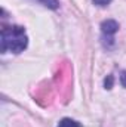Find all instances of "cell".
Segmentation results:
<instances>
[{"instance_id": "1", "label": "cell", "mask_w": 126, "mask_h": 127, "mask_svg": "<svg viewBox=\"0 0 126 127\" xmlns=\"http://www.w3.org/2000/svg\"><path fill=\"white\" fill-rule=\"evenodd\" d=\"M28 44L25 30L18 25H4L1 28V52L21 53Z\"/></svg>"}, {"instance_id": "2", "label": "cell", "mask_w": 126, "mask_h": 127, "mask_svg": "<svg viewBox=\"0 0 126 127\" xmlns=\"http://www.w3.org/2000/svg\"><path fill=\"white\" fill-rule=\"evenodd\" d=\"M101 31L104 35V40L108 41V46L107 47H111L113 43H114V34L119 31V24L113 19H108V21H104L101 24Z\"/></svg>"}, {"instance_id": "3", "label": "cell", "mask_w": 126, "mask_h": 127, "mask_svg": "<svg viewBox=\"0 0 126 127\" xmlns=\"http://www.w3.org/2000/svg\"><path fill=\"white\" fill-rule=\"evenodd\" d=\"M58 127H82L80 123H77L76 120H71V118H64L60 121Z\"/></svg>"}, {"instance_id": "4", "label": "cell", "mask_w": 126, "mask_h": 127, "mask_svg": "<svg viewBox=\"0 0 126 127\" xmlns=\"http://www.w3.org/2000/svg\"><path fill=\"white\" fill-rule=\"evenodd\" d=\"M39 3H42L43 6L49 7V9H58L60 7V1L58 0H36Z\"/></svg>"}, {"instance_id": "5", "label": "cell", "mask_w": 126, "mask_h": 127, "mask_svg": "<svg viewBox=\"0 0 126 127\" xmlns=\"http://www.w3.org/2000/svg\"><path fill=\"white\" fill-rule=\"evenodd\" d=\"M113 86V75H108V78H105V89H111Z\"/></svg>"}, {"instance_id": "6", "label": "cell", "mask_w": 126, "mask_h": 127, "mask_svg": "<svg viewBox=\"0 0 126 127\" xmlns=\"http://www.w3.org/2000/svg\"><path fill=\"white\" fill-rule=\"evenodd\" d=\"M110 1H111V0H94V3L98 4V6H107Z\"/></svg>"}, {"instance_id": "7", "label": "cell", "mask_w": 126, "mask_h": 127, "mask_svg": "<svg viewBox=\"0 0 126 127\" xmlns=\"http://www.w3.org/2000/svg\"><path fill=\"white\" fill-rule=\"evenodd\" d=\"M120 83L122 86L126 87V71H122V75H120Z\"/></svg>"}]
</instances>
